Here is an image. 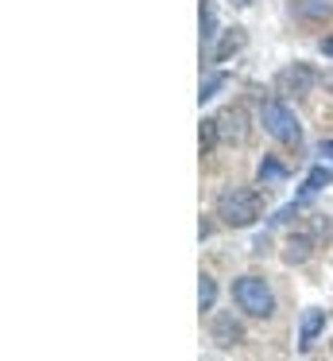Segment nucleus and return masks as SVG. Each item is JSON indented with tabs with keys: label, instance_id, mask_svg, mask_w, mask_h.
Returning <instances> with one entry per match:
<instances>
[{
	"label": "nucleus",
	"instance_id": "f257e3e1",
	"mask_svg": "<svg viewBox=\"0 0 333 361\" xmlns=\"http://www.w3.org/2000/svg\"><path fill=\"white\" fill-rule=\"evenodd\" d=\"M213 210L229 229H248L263 218V198H260V190H252V187H229V190L217 195Z\"/></svg>",
	"mask_w": 333,
	"mask_h": 361
},
{
	"label": "nucleus",
	"instance_id": "f03ea898",
	"mask_svg": "<svg viewBox=\"0 0 333 361\" xmlns=\"http://www.w3.org/2000/svg\"><path fill=\"white\" fill-rule=\"evenodd\" d=\"M260 125H263V133H268L271 140H279V144H299L302 140L299 117H294V109L283 102V97L260 102Z\"/></svg>",
	"mask_w": 333,
	"mask_h": 361
},
{
	"label": "nucleus",
	"instance_id": "7ed1b4c3",
	"mask_svg": "<svg viewBox=\"0 0 333 361\" xmlns=\"http://www.w3.org/2000/svg\"><path fill=\"white\" fill-rule=\"evenodd\" d=\"M232 299H237V307L244 314H252V319H268V314L275 311V295H271L263 276H240V280H232Z\"/></svg>",
	"mask_w": 333,
	"mask_h": 361
},
{
	"label": "nucleus",
	"instance_id": "20e7f679",
	"mask_svg": "<svg viewBox=\"0 0 333 361\" xmlns=\"http://www.w3.org/2000/svg\"><path fill=\"white\" fill-rule=\"evenodd\" d=\"M314 86H318V74L310 71V66H302V63L279 71V78H275V90H279V94H287V97H291V94L302 97V94H310Z\"/></svg>",
	"mask_w": 333,
	"mask_h": 361
},
{
	"label": "nucleus",
	"instance_id": "39448f33",
	"mask_svg": "<svg viewBox=\"0 0 333 361\" xmlns=\"http://www.w3.org/2000/svg\"><path fill=\"white\" fill-rule=\"evenodd\" d=\"M209 338H213L221 350H229V345H240V342H244V326L232 319V311H221V314L213 319V326H209Z\"/></svg>",
	"mask_w": 333,
	"mask_h": 361
},
{
	"label": "nucleus",
	"instance_id": "423d86ee",
	"mask_svg": "<svg viewBox=\"0 0 333 361\" xmlns=\"http://www.w3.org/2000/svg\"><path fill=\"white\" fill-rule=\"evenodd\" d=\"M325 330V311H318V307H306L302 311V322H299V350H314L318 334Z\"/></svg>",
	"mask_w": 333,
	"mask_h": 361
},
{
	"label": "nucleus",
	"instance_id": "0eeeda50",
	"mask_svg": "<svg viewBox=\"0 0 333 361\" xmlns=\"http://www.w3.org/2000/svg\"><path fill=\"white\" fill-rule=\"evenodd\" d=\"M314 257V237L310 233H291L283 245V260L287 264H306V260Z\"/></svg>",
	"mask_w": 333,
	"mask_h": 361
},
{
	"label": "nucleus",
	"instance_id": "6e6552de",
	"mask_svg": "<svg viewBox=\"0 0 333 361\" xmlns=\"http://www.w3.org/2000/svg\"><path fill=\"white\" fill-rule=\"evenodd\" d=\"M217 121V133H221V140H244V109H225Z\"/></svg>",
	"mask_w": 333,
	"mask_h": 361
},
{
	"label": "nucleus",
	"instance_id": "1a4fd4ad",
	"mask_svg": "<svg viewBox=\"0 0 333 361\" xmlns=\"http://www.w3.org/2000/svg\"><path fill=\"white\" fill-rule=\"evenodd\" d=\"M329 183H333V167H325V164L310 167L306 183H302V195H299V202H310V198H314L322 187H329Z\"/></svg>",
	"mask_w": 333,
	"mask_h": 361
},
{
	"label": "nucleus",
	"instance_id": "9d476101",
	"mask_svg": "<svg viewBox=\"0 0 333 361\" xmlns=\"http://www.w3.org/2000/svg\"><path fill=\"white\" fill-rule=\"evenodd\" d=\"M287 175L291 171H287L279 159H271V156H263V164L256 167V179H260L263 187H279V183H287Z\"/></svg>",
	"mask_w": 333,
	"mask_h": 361
},
{
	"label": "nucleus",
	"instance_id": "9b49d317",
	"mask_svg": "<svg viewBox=\"0 0 333 361\" xmlns=\"http://www.w3.org/2000/svg\"><path fill=\"white\" fill-rule=\"evenodd\" d=\"M240 47H244V32H240V27H232V32H225L221 47L213 51V63H225V59H229V55H237Z\"/></svg>",
	"mask_w": 333,
	"mask_h": 361
},
{
	"label": "nucleus",
	"instance_id": "f8f14e48",
	"mask_svg": "<svg viewBox=\"0 0 333 361\" xmlns=\"http://www.w3.org/2000/svg\"><path fill=\"white\" fill-rule=\"evenodd\" d=\"M229 86V74L225 71H217V74H209L206 82H201V90H198V102H213L217 94H221V90Z\"/></svg>",
	"mask_w": 333,
	"mask_h": 361
},
{
	"label": "nucleus",
	"instance_id": "ddd939ff",
	"mask_svg": "<svg viewBox=\"0 0 333 361\" xmlns=\"http://www.w3.org/2000/svg\"><path fill=\"white\" fill-rule=\"evenodd\" d=\"M213 35H217V16H213V4L209 0H201V43H213Z\"/></svg>",
	"mask_w": 333,
	"mask_h": 361
},
{
	"label": "nucleus",
	"instance_id": "4468645a",
	"mask_svg": "<svg viewBox=\"0 0 333 361\" xmlns=\"http://www.w3.org/2000/svg\"><path fill=\"white\" fill-rule=\"evenodd\" d=\"M213 303H217V283H213V276H201V283H198V307H201V311H213Z\"/></svg>",
	"mask_w": 333,
	"mask_h": 361
},
{
	"label": "nucleus",
	"instance_id": "2eb2a0df",
	"mask_svg": "<svg viewBox=\"0 0 333 361\" xmlns=\"http://www.w3.org/2000/svg\"><path fill=\"white\" fill-rule=\"evenodd\" d=\"M217 140H221V133H217V121H201V156H209Z\"/></svg>",
	"mask_w": 333,
	"mask_h": 361
},
{
	"label": "nucleus",
	"instance_id": "dca6fc26",
	"mask_svg": "<svg viewBox=\"0 0 333 361\" xmlns=\"http://www.w3.org/2000/svg\"><path fill=\"white\" fill-rule=\"evenodd\" d=\"M299 12H306V16H329V4H299Z\"/></svg>",
	"mask_w": 333,
	"mask_h": 361
},
{
	"label": "nucleus",
	"instance_id": "f3484780",
	"mask_svg": "<svg viewBox=\"0 0 333 361\" xmlns=\"http://www.w3.org/2000/svg\"><path fill=\"white\" fill-rule=\"evenodd\" d=\"M318 51H322V55H329V59H333V35H329V39H322V43H318Z\"/></svg>",
	"mask_w": 333,
	"mask_h": 361
},
{
	"label": "nucleus",
	"instance_id": "a211bd4d",
	"mask_svg": "<svg viewBox=\"0 0 333 361\" xmlns=\"http://www.w3.org/2000/svg\"><path fill=\"white\" fill-rule=\"evenodd\" d=\"M322 156H325V159H333V140H322Z\"/></svg>",
	"mask_w": 333,
	"mask_h": 361
}]
</instances>
